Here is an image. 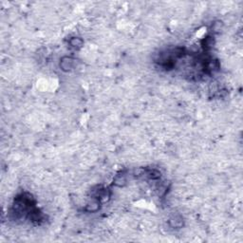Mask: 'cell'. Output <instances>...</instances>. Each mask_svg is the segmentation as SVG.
<instances>
[{
	"label": "cell",
	"mask_w": 243,
	"mask_h": 243,
	"mask_svg": "<svg viewBox=\"0 0 243 243\" xmlns=\"http://www.w3.org/2000/svg\"><path fill=\"white\" fill-rule=\"evenodd\" d=\"M72 65H73V60L71 58H64L62 63H61V66H62V68L65 70H68L72 67Z\"/></svg>",
	"instance_id": "obj_1"
},
{
	"label": "cell",
	"mask_w": 243,
	"mask_h": 243,
	"mask_svg": "<svg viewBox=\"0 0 243 243\" xmlns=\"http://www.w3.org/2000/svg\"><path fill=\"white\" fill-rule=\"evenodd\" d=\"M70 44L72 47L74 48H78V47H81L83 45V41L80 39V38H72L71 41H70Z\"/></svg>",
	"instance_id": "obj_2"
}]
</instances>
